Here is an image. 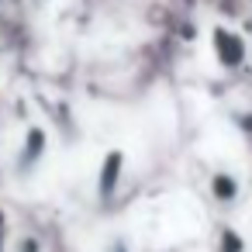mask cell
Instances as JSON below:
<instances>
[{
	"instance_id": "6da1fadb",
	"label": "cell",
	"mask_w": 252,
	"mask_h": 252,
	"mask_svg": "<svg viewBox=\"0 0 252 252\" xmlns=\"http://www.w3.org/2000/svg\"><path fill=\"white\" fill-rule=\"evenodd\" d=\"M49 159V135L42 128H28V135L21 138L18 152H14V176L18 180H32L42 162Z\"/></svg>"
},
{
	"instance_id": "7a4b0ae2",
	"label": "cell",
	"mask_w": 252,
	"mask_h": 252,
	"mask_svg": "<svg viewBox=\"0 0 252 252\" xmlns=\"http://www.w3.org/2000/svg\"><path fill=\"white\" fill-rule=\"evenodd\" d=\"M118 180H121V152H111L104 159V166H100V183H97L100 197H111L114 187H118Z\"/></svg>"
},
{
	"instance_id": "3957f363",
	"label": "cell",
	"mask_w": 252,
	"mask_h": 252,
	"mask_svg": "<svg viewBox=\"0 0 252 252\" xmlns=\"http://www.w3.org/2000/svg\"><path fill=\"white\" fill-rule=\"evenodd\" d=\"M18 249H25V252H42V245H38L35 238H28V235H25V238L18 242Z\"/></svg>"
}]
</instances>
